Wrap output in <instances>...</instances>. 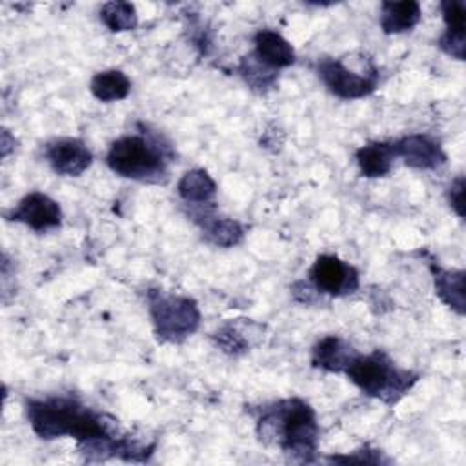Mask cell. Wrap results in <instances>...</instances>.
Returning a JSON list of instances; mask_svg holds the SVG:
<instances>
[{
	"mask_svg": "<svg viewBox=\"0 0 466 466\" xmlns=\"http://www.w3.org/2000/svg\"><path fill=\"white\" fill-rule=\"evenodd\" d=\"M198 218H204L200 222L204 237L218 248H231L237 246L242 237H244V229L240 226V222L233 220V218H226V217H209L204 213L198 215Z\"/></svg>",
	"mask_w": 466,
	"mask_h": 466,
	"instance_id": "cell-18",
	"label": "cell"
},
{
	"mask_svg": "<svg viewBox=\"0 0 466 466\" xmlns=\"http://www.w3.org/2000/svg\"><path fill=\"white\" fill-rule=\"evenodd\" d=\"M171 157V147L158 137L126 135L111 144L106 162L120 177L138 182H162L167 177Z\"/></svg>",
	"mask_w": 466,
	"mask_h": 466,
	"instance_id": "cell-3",
	"label": "cell"
},
{
	"mask_svg": "<svg viewBox=\"0 0 466 466\" xmlns=\"http://www.w3.org/2000/svg\"><path fill=\"white\" fill-rule=\"evenodd\" d=\"M100 20L106 24L109 31L122 33L131 31L138 24L137 9L129 2H107L100 9Z\"/></svg>",
	"mask_w": 466,
	"mask_h": 466,
	"instance_id": "cell-19",
	"label": "cell"
},
{
	"mask_svg": "<svg viewBox=\"0 0 466 466\" xmlns=\"http://www.w3.org/2000/svg\"><path fill=\"white\" fill-rule=\"evenodd\" d=\"M7 218L13 222L25 224L35 231H47L58 228L62 222V209L56 200L40 191L27 193L9 213Z\"/></svg>",
	"mask_w": 466,
	"mask_h": 466,
	"instance_id": "cell-8",
	"label": "cell"
},
{
	"mask_svg": "<svg viewBox=\"0 0 466 466\" xmlns=\"http://www.w3.org/2000/svg\"><path fill=\"white\" fill-rule=\"evenodd\" d=\"M11 147H13V146H9V131L4 129V131H2V157H5Z\"/></svg>",
	"mask_w": 466,
	"mask_h": 466,
	"instance_id": "cell-27",
	"label": "cell"
},
{
	"mask_svg": "<svg viewBox=\"0 0 466 466\" xmlns=\"http://www.w3.org/2000/svg\"><path fill=\"white\" fill-rule=\"evenodd\" d=\"M25 411L33 431L46 441L71 435L84 446V450H95L122 437L113 417L96 413L75 399L53 397L46 400H29Z\"/></svg>",
	"mask_w": 466,
	"mask_h": 466,
	"instance_id": "cell-1",
	"label": "cell"
},
{
	"mask_svg": "<svg viewBox=\"0 0 466 466\" xmlns=\"http://www.w3.org/2000/svg\"><path fill=\"white\" fill-rule=\"evenodd\" d=\"M439 47L451 58L464 60V33L444 31V35L439 40Z\"/></svg>",
	"mask_w": 466,
	"mask_h": 466,
	"instance_id": "cell-24",
	"label": "cell"
},
{
	"mask_svg": "<svg viewBox=\"0 0 466 466\" xmlns=\"http://www.w3.org/2000/svg\"><path fill=\"white\" fill-rule=\"evenodd\" d=\"M350 380L366 395L384 402L399 400L415 382L417 375L395 366L384 351L355 355L344 371Z\"/></svg>",
	"mask_w": 466,
	"mask_h": 466,
	"instance_id": "cell-4",
	"label": "cell"
},
{
	"mask_svg": "<svg viewBox=\"0 0 466 466\" xmlns=\"http://www.w3.org/2000/svg\"><path fill=\"white\" fill-rule=\"evenodd\" d=\"M149 315L162 342H182L200 324V311L193 299L149 291Z\"/></svg>",
	"mask_w": 466,
	"mask_h": 466,
	"instance_id": "cell-5",
	"label": "cell"
},
{
	"mask_svg": "<svg viewBox=\"0 0 466 466\" xmlns=\"http://www.w3.org/2000/svg\"><path fill=\"white\" fill-rule=\"evenodd\" d=\"M311 284L319 293L340 297L359 288L357 269L335 255H319L309 269Z\"/></svg>",
	"mask_w": 466,
	"mask_h": 466,
	"instance_id": "cell-7",
	"label": "cell"
},
{
	"mask_svg": "<svg viewBox=\"0 0 466 466\" xmlns=\"http://www.w3.org/2000/svg\"><path fill=\"white\" fill-rule=\"evenodd\" d=\"M357 355V351L340 337L328 335L320 339L311 351V364L315 368L326 370V371H346L351 359Z\"/></svg>",
	"mask_w": 466,
	"mask_h": 466,
	"instance_id": "cell-11",
	"label": "cell"
},
{
	"mask_svg": "<svg viewBox=\"0 0 466 466\" xmlns=\"http://www.w3.org/2000/svg\"><path fill=\"white\" fill-rule=\"evenodd\" d=\"M355 160L364 177H384L390 173L395 160L393 146L390 142H368L357 149Z\"/></svg>",
	"mask_w": 466,
	"mask_h": 466,
	"instance_id": "cell-15",
	"label": "cell"
},
{
	"mask_svg": "<svg viewBox=\"0 0 466 466\" xmlns=\"http://www.w3.org/2000/svg\"><path fill=\"white\" fill-rule=\"evenodd\" d=\"M257 435L266 444L309 462L319 444V424L313 408L302 399H286L266 406L257 419Z\"/></svg>",
	"mask_w": 466,
	"mask_h": 466,
	"instance_id": "cell-2",
	"label": "cell"
},
{
	"mask_svg": "<svg viewBox=\"0 0 466 466\" xmlns=\"http://www.w3.org/2000/svg\"><path fill=\"white\" fill-rule=\"evenodd\" d=\"M238 73L246 80V84L251 86V89H257L260 93H266L268 89H271L277 80L275 69L266 66L264 62H260L255 55L244 56L240 60Z\"/></svg>",
	"mask_w": 466,
	"mask_h": 466,
	"instance_id": "cell-20",
	"label": "cell"
},
{
	"mask_svg": "<svg viewBox=\"0 0 466 466\" xmlns=\"http://www.w3.org/2000/svg\"><path fill=\"white\" fill-rule=\"evenodd\" d=\"M46 158L51 167L66 177L82 175L93 162L87 146L78 138H55L46 146Z\"/></svg>",
	"mask_w": 466,
	"mask_h": 466,
	"instance_id": "cell-10",
	"label": "cell"
},
{
	"mask_svg": "<svg viewBox=\"0 0 466 466\" xmlns=\"http://www.w3.org/2000/svg\"><path fill=\"white\" fill-rule=\"evenodd\" d=\"M328 461L331 462H342V464H348V462H357V464H380V462H386V459H382L380 451L379 450H357L355 455H331Z\"/></svg>",
	"mask_w": 466,
	"mask_h": 466,
	"instance_id": "cell-23",
	"label": "cell"
},
{
	"mask_svg": "<svg viewBox=\"0 0 466 466\" xmlns=\"http://www.w3.org/2000/svg\"><path fill=\"white\" fill-rule=\"evenodd\" d=\"M441 11H442V18L448 33H464L466 5L462 0L441 2Z\"/></svg>",
	"mask_w": 466,
	"mask_h": 466,
	"instance_id": "cell-22",
	"label": "cell"
},
{
	"mask_svg": "<svg viewBox=\"0 0 466 466\" xmlns=\"http://www.w3.org/2000/svg\"><path fill=\"white\" fill-rule=\"evenodd\" d=\"M420 5L415 0L382 2L380 4V27L386 35H397L413 29L420 20Z\"/></svg>",
	"mask_w": 466,
	"mask_h": 466,
	"instance_id": "cell-14",
	"label": "cell"
},
{
	"mask_svg": "<svg viewBox=\"0 0 466 466\" xmlns=\"http://www.w3.org/2000/svg\"><path fill=\"white\" fill-rule=\"evenodd\" d=\"M391 146L395 158H402V162L413 169H435L446 162V153L441 144L428 135L413 133L391 142Z\"/></svg>",
	"mask_w": 466,
	"mask_h": 466,
	"instance_id": "cell-9",
	"label": "cell"
},
{
	"mask_svg": "<svg viewBox=\"0 0 466 466\" xmlns=\"http://www.w3.org/2000/svg\"><path fill=\"white\" fill-rule=\"evenodd\" d=\"M89 89L93 96L100 102H118L129 95L131 80L120 69H107L96 73L91 78Z\"/></svg>",
	"mask_w": 466,
	"mask_h": 466,
	"instance_id": "cell-17",
	"label": "cell"
},
{
	"mask_svg": "<svg viewBox=\"0 0 466 466\" xmlns=\"http://www.w3.org/2000/svg\"><path fill=\"white\" fill-rule=\"evenodd\" d=\"M448 200L457 217H464V177H457L448 191Z\"/></svg>",
	"mask_w": 466,
	"mask_h": 466,
	"instance_id": "cell-25",
	"label": "cell"
},
{
	"mask_svg": "<svg viewBox=\"0 0 466 466\" xmlns=\"http://www.w3.org/2000/svg\"><path fill=\"white\" fill-rule=\"evenodd\" d=\"M253 55L273 69L288 67L295 62V51L291 44L280 33L271 29L257 31Z\"/></svg>",
	"mask_w": 466,
	"mask_h": 466,
	"instance_id": "cell-12",
	"label": "cell"
},
{
	"mask_svg": "<svg viewBox=\"0 0 466 466\" xmlns=\"http://www.w3.org/2000/svg\"><path fill=\"white\" fill-rule=\"evenodd\" d=\"M433 275V286L437 297L450 306L459 315L464 313L466 308V288H464V271L461 269H444L439 264H430Z\"/></svg>",
	"mask_w": 466,
	"mask_h": 466,
	"instance_id": "cell-13",
	"label": "cell"
},
{
	"mask_svg": "<svg viewBox=\"0 0 466 466\" xmlns=\"http://www.w3.org/2000/svg\"><path fill=\"white\" fill-rule=\"evenodd\" d=\"M317 293H319V289L311 282H306V280H299L291 286V295L300 304H313L317 300Z\"/></svg>",
	"mask_w": 466,
	"mask_h": 466,
	"instance_id": "cell-26",
	"label": "cell"
},
{
	"mask_svg": "<svg viewBox=\"0 0 466 466\" xmlns=\"http://www.w3.org/2000/svg\"><path fill=\"white\" fill-rule=\"evenodd\" d=\"M178 195L184 202L195 206L211 204L217 195V184L211 175L204 169H191L182 175L178 180Z\"/></svg>",
	"mask_w": 466,
	"mask_h": 466,
	"instance_id": "cell-16",
	"label": "cell"
},
{
	"mask_svg": "<svg viewBox=\"0 0 466 466\" xmlns=\"http://www.w3.org/2000/svg\"><path fill=\"white\" fill-rule=\"evenodd\" d=\"M317 75L322 84L339 98L355 100L370 95L377 87V71L368 75H359L348 69L340 60L322 58L317 64Z\"/></svg>",
	"mask_w": 466,
	"mask_h": 466,
	"instance_id": "cell-6",
	"label": "cell"
},
{
	"mask_svg": "<svg viewBox=\"0 0 466 466\" xmlns=\"http://www.w3.org/2000/svg\"><path fill=\"white\" fill-rule=\"evenodd\" d=\"M213 339L217 346L229 355L244 353L251 346V335H246V326H240L237 320H229L224 326H220Z\"/></svg>",
	"mask_w": 466,
	"mask_h": 466,
	"instance_id": "cell-21",
	"label": "cell"
}]
</instances>
